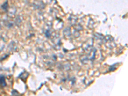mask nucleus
Masks as SVG:
<instances>
[{
    "label": "nucleus",
    "mask_w": 128,
    "mask_h": 96,
    "mask_svg": "<svg viewBox=\"0 0 128 96\" xmlns=\"http://www.w3.org/2000/svg\"><path fill=\"white\" fill-rule=\"evenodd\" d=\"M15 11H16V10H15V8L14 7L10 8L9 10H8V15H10V16H12V15H14L15 14Z\"/></svg>",
    "instance_id": "nucleus-1"
},
{
    "label": "nucleus",
    "mask_w": 128,
    "mask_h": 96,
    "mask_svg": "<svg viewBox=\"0 0 128 96\" xmlns=\"http://www.w3.org/2000/svg\"><path fill=\"white\" fill-rule=\"evenodd\" d=\"M0 85L2 86L6 85L5 80V77L3 76H0Z\"/></svg>",
    "instance_id": "nucleus-2"
},
{
    "label": "nucleus",
    "mask_w": 128,
    "mask_h": 96,
    "mask_svg": "<svg viewBox=\"0 0 128 96\" xmlns=\"http://www.w3.org/2000/svg\"><path fill=\"white\" fill-rule=\"evenodd\" d=\"M3 10H6L8 9V2L6 1L5 3L3 4V5L1 6Z\"/></svg>",
    "instance_id": "nucleus-3"
},
{
    "label": "nucleus",
    "mask_w": 128,
    "mask_h": 96,
    "mask_svg": "<svg viewBox=\"0 0 128 96\" xmlns=\"http://www.w3.org/2000/svg\"><path fill=\"white\" fill-rule=\"evenodd\" d=\"M0 28H1V24H0Z\"/></svg>",
    "instance_id": "nucleus-4"
}]
</instances>
